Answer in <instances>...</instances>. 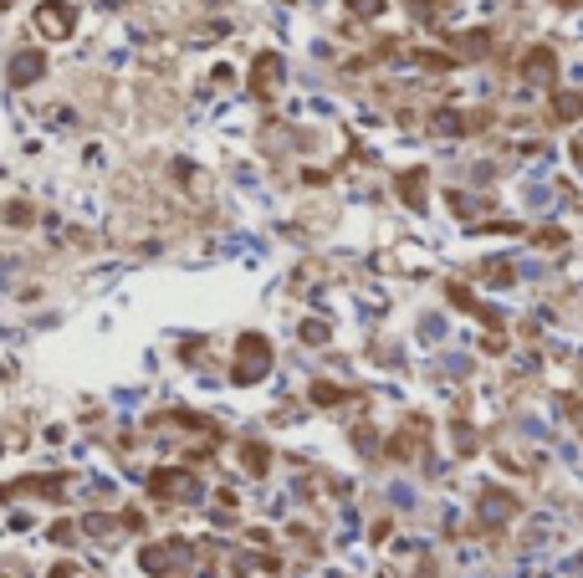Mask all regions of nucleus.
Instances as JSON below:
<instances>
[{"label":"nucleus","mask_w":583,"mask_h":578,"mask_svg":"<svg viewBox=\"0 0 583 578\" xmlns=\"http://www.w3.org/2000/svg\"><path fill=\"white\" fill-rule=\"evenodd\" d=\"M36 26H42V36H72V5H62V0L36 5Z\"/></svg>","instance_id":"1"},{"label":"nucleus","mask_w":583,"mask_h":578,"mask_svg":"<svg viewBox=\"0 0 583 578\" xmlns=\"http://www.w3.org/2000/svg\"><path fill=\"white\" fill-rule=\"evenodd\" d=\"M42 57H36V52H16V62H11V83L21 87V83H36V77H42Z\"/></svg>","instance_id":"2"}]
</instances>
